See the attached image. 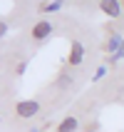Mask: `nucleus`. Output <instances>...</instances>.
Here are the masks:
<instances>
[{"label":"nucleus","mask_w":124,"mask_h":132,"mask_svg":"<svg viewBox=\"0 0 124 132\" xmlns=\"http://www.w3.org/2000/svg\"><path fill=\"white\" fill-rule=\"evenodd\" d=\"M55 3H65V0H55Z\"/></svg>","instance_id":"nucleus-12"},{"label":"nucleus","mask_w":124,"mask_h":132,"mask_svg":"<svg viewBox=\"0 0 124 132\" xmlns=\"http://www.w3.org/2000/svg\"><path fill=\"white\" fill-rule=\"evenodd\" d=\"M55 85H57V90H67L72 85V77H70V75H60V80L55 82Z\"/></svg>","instance_id":"nucleus-7"},{"label":"nucleus","mask_w":124,"mask_h":132,"mask_svg":"<svg viewBox=\"0 0 124 132\" xmlns=\"http://www.w3.org/2000/svg\"><path fill=\"white\" fill-rule=\"evenodd\" d=\"M32 132H37V130H32Z\"/></svg>","instance_id":"nucleus-14"},{"label":"nucleus","mask_w":124,"mask_h":132,"mask_svg":"<svg viewBox=\"0 0 124 132\" xmlns=\"http://www.w3.org/2000/svg\"><path fill=\"white\" fill-rule=\"evenodd\" d=\"M7 32H10V25H7L5 20H0V40H3V37H7Z\"/></svg>","instance_id":"nucleus-9"},{"label":"nucleus","mask_w":124,"mask_h":132,"mask_svg":"<svg viewBox=\"0 0 124 132\" xmlns=\"http://www.w3.org/2000/svg\"><path fill=\"white\" fill-rule=\"evenodd\" d=\"M70 65L72 67H77V65H82L84 62V45L80 43V40H72V47H70Z\"/></svg>","instance_id":"nucleus-3"},{"label":"nucleus","mask_w":124,"mask_h":132,"mask_svg":"<svg viewBox=\"0 0 124 132\" xmlns=\"http://www.w3.org/2000/svg\"><path fill=\"white\" fill-rule=\"evenodd\" d=\"M97 3H102V0H97Z\"/></svg>","instance_id":"nucleus-13"},{"label":"nucleus","mask_w":124,"mask_h":132,"mask_svg":"<svg viewBox=\"0 0 124 132\" xmlns=\"http://www.w3.org/2000/svg\"><path fill=\"white\" fill-rule=\"evenodd\" d=\"M104 15H109V18H122V3L119 0H102L99 3Z\"/></svg>","instance_id":"nucleus-4"},{"label":"nucleus","mask_w":124,"mask_h":132,"mask_svg":"<svg viewBox=\"0 0 124 132\" xmlns=\"http://www.w3.org/2000/svg\"><path fill=\"white\" fill-rule=\"evenodd\" d=\"M52 32H55V25H52L50 20H45V18H42V20H37L35 25H32V32H30V35H32L35 43H45Z\"/></svg>","instance_id":"nucleus-1"},{"label":"nucleus","mask_w":124,"mask_h":132,"mask_svg":"<svg viewBox=\"0 0 124 132\" xmlns=\"http://www.w3.org/2000/svg\"><path fill=\"white\" fill-rule=\"evenodd\" d=\"M37 112H40V102L37 100H20L15 105V115L20 120H30V117H35Z\"/></svg>","instance_id":"nucleus-2"},{"label":"nucleus","mask_w":124,"mask_h":132,"mask_svg":"<svg viewBox=\"0 0 124 132\" xmlns=\"http://www.w3.org/2000/svg\"><path fill=\"white\" fill-rule=\"evenodd\" d=\"M60 7H62V3H47L45 5V13H57Z\"/></svg>","instance_id":"nucleus-8"},{"label":"nucleus","mask_w":124,"mask_h":132,"mask_svg":"<svg viewBox=\"0 0 124 132\" xmlns=\"http://www.w3.org/2000/svg\"><path fill=\"white\" fill-rule=\"evenodd\" d=\"M104 72H107V67H99V70H97V77H94V80H102V77H104Z\"/></svg>","instance_id":"nucleus-11"},{"label":"nucleus","mask_w":124,"mask_h":132,"mask_svg":"<svg viewBox=\"0 0 124 132\" xmlns=\"http://www.w3.org/2000/svg\"><path fill=\"white\" fill-rule=\"evenodd\" d=\"M122 45H124V43H122V35H112V37H109V43H107V50L117 55V52L122 50Z\"/></svg>","instance_id":"nucleus-6"},{"label":"nucleus","mask_w":124,"mask_h":132,"mask_svg":"<svg viewBox=\"0 0 124 132\" xmlns=\"http://www.w3.org/2000/svg\"><path fill=\"white\" fill-rule=\"evenodd\" d=\"M27 65H30L27 60H22L20 65H17V75H25V70H27Z\"/></svg>","instance_id":"nucleus-10"},{"label":"nucleus","mask_w":124,"mask_h":132,"mask_svg":"<svg viewBox=\"0 0 124 132\" xmlns=\"http://www.w3.org/2000/svg\"><path fill=\"white\" fill-rule=\"evenodd\" d=\"M77 130H80V120L72 117V115H70V117H65V120L57 125V132H77Z\"/></svg>","instance_id":"nucleus-5"}]
</instances>
